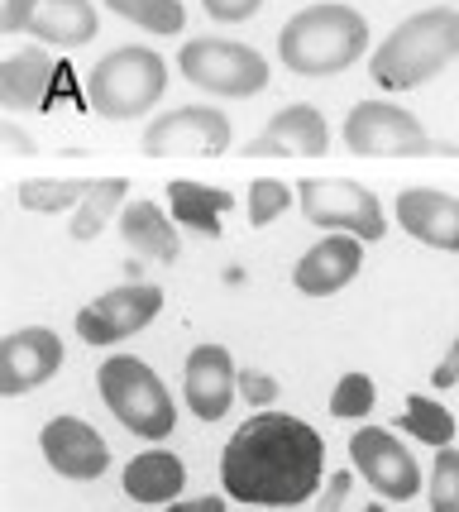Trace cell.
I'll list each match as a JSON object with an SVG mask.
<instances>
[{"label":"cell","instance_id":"6da1fadb","mask_svg":"<svg viewBox=\"0 0 459 512\" xmlns=\"http://www.w3.org/2000/svg\"><path fill=\"white\" fill-rule=\"evenodd\" d=\"M326 441L292 412H259L220 450V484L249 508H297L321 493Z\"/></svg>","mask_w":459,"mask_h":512},{"label":"cell","instance_id":"7a4b0ae2","mask_svg":"<svg viewBox=\"0 0 459 512\" xmlns=\"http://www.w3.org/2000/svg\"><path fill=\"white\" fill-rule=\"evenodd\" d=\"M369 53V20L354 5H306L278 34V63L297 77H335Z\"/></svg>","mask_w":459,"mask_h":512},{"label":"cell","instance_id":"3957f363","mask_svg":"<svg viewBox=\"0 0 459 512\" xmlns=\"http://www.w3.org/2000/svg\"><path fill=\"white\" fill-rule=\"evenodd\" d=\"M459 58V10L426 5L421 15H407L383 44L373 48L369 77L383 91H412L431 82L436 72Z\"/></svg>","mask_w":459,"mask_h":512},{"label":"cell","instance_id":"277c9868","mask_svg":"<svg viewBox=\"0 0 459 512\" xmlns=\"http://www.w3.org/2000/svg\"><path fill=\"white\" fill-rule=\"evenodd\" d=\"M168 91V63L144 44L110 48L101 63L87 72V101L106 120H139L158 106Z\"/></svg>","mask_w":459,"mask_h":512},{"label":"cell","instance_id":"5b68a950","mask_svg":"<svg viewBox=\"0 0 459 512\" xmlns=\"http://www.w3.org/2000/svg\"><path fill=\"white\" fill-rule=\"evenodd\" d=\"M96 388H101V402L110 407V417L125 426V431L144 436V441L173 436L177 402L139 355H110L96 369Z\"/></svg>","mask_w":459,"mask_h":512},{"label":"cell","instance_id":"8992f818","mask_svg":"<svg viewBox=\"0 0 459 512\" xmlns=\"http://www.w3.org/2000/svg\"><path fill=\"white\" fill-rule=\"evenodd\" d=\"M177 72L206 96H230V101H249L268 87V58L259 48L235 44V39H187L177 48Z\"/></svg>","mask_w":459,"mask_h":512},{"label":"cell","instance_id":"52a82bcc","mask_svg":"<svg viewBox=\"0 0 459 512\" xmlns=\"http://www.w3.org/2000/svg\"><path fill=\"white\" fill-rule=\"evenodd\" d=\"M302 201V216L311 225H321L326 235H354V240H383L388 235V216H383V201L373 197L369 187L345 178H306L297 187Z\"/></svg>","mask_w":459,"mask_h":512},{"label":"cell","instance_id":"ba28073f","mask_svg":"<svg viewBox=\"0 0 459 512\" xmlns=\"http://www.w3.org/2000/svg\"><path fill=\"white\" fill-rule=\"evenodd\" d=\"M345 149L359 158H421L436 154L440 144L426 134V125L412 111L369 96L345 115Z\"/></svg>","mask_w":459,"mask_h":512},{"label":"cell","instance_id":"9c48e42d","mask_svg":"<svg viewBox=\"0 0 459 512\" xmlns=\"http://www.w3.org/2000/svg\"><path fill=\"white\" fill-rule=\"evenodd\" d=\"M139 149L149 158H216L230 149V115L220 106H177L144 130Z\"/></svg>","mask_w":459,"mask_h":512},{"label":"cell","instance_id":"30bf717a","mask_svg":"<svg viewBox=\"0 0 459 512\" xmlns=\"http://www.w3.org/2000/svg\"><path fill=\"white\" fill-rule=\"evenodd\" d=\"M350 460H354V474L369 479L378 498L388 503H407L421 493V465L416 455L402 441H397L388 426H364L350 436Z\"/></svg>","mask_w":459,"mask_h":512},{"label":"cell","instance_id":"8fae6325","mask_svg":"<svg viewBox=\"0 0 459 512\" xmlns=\"http://www.w3.org/2000/svg\"><path fill=\"white\" fill-rule=\"evenodd\" d=\"M163 312V288L153 283H120V288L101 292L91 307L77 312V335L87 345H120L149 326Z\"/></svg>","mask_w":459,"mask_h":512},{"label":"cell","instance_id":"7c38bea8","mask_svg":"<svg viewBox=\"0 0 459 512\" xmlns=\"http://www.w3.org/2000/svg\"><path fill=\"white\" fill-rule=\"evenodd\" d=\"M63 369V340L48 326H24L0 340V393L20 398Z\"/></svg>","mask_w":459,"mask_h":512},{"label":"cell","instance_id":"4fadbf2b","mask_svg":"<svg viewBox=\"0 0 459 512\" xmlns=\"http://www.w3.org/2000/svg\"><path fill=\"white\" fill-rule=\"evenodd\" d=\"M235 388H240V369L225 345H197L187 364H182V398L192 407V417L201 422H220L235 402Z\"/></svg>","mask_w":459,"mask_h":512},{"label":"cell","instance_id":"5bb4252c","mask_svg":"<svg viewBox=\"0 0 459 512\" xmlns=\"http://www.w3.org/2000/svg\"><path fill=\"white\" fill-rule=\"evenodd\" d=\"M39 446H44V460L63 479H77V484H91L110 469V446L101 441V431L82 417H53V422L39 431Z\"/></svg>","mask_w":459,"mask_h":512},{"label":"cell","instance_id":"9a60e30c","mask_svg":"<svg viewBox=\"0 0 459 512\" xmlns=\"http://www.w3.org/2000/svg\"><path fill=\"white\" fill-rule=\"evenodd\" d=\"M364 268V240L354 235H326L306 249L297 268H292V288L302 297H335L340 288H350Z\"/></svg>","mask_w":459,"mask_h":512},{"label":"cell","instance_id":"2e32d148","mask_svg":"<svg viewBox=\"0 0 459 512\" xmlns=\"http://www.w3.org/2000/svg\"><path fill=\"white\" fill-rule=\"evenodd\" d=\"M330 149V125L316 106H287L263 125L259 139H249L244 158H321Z\"/></svg>","mask_w":459,"mask_h":512},{"label":"cell","instance_id":"e0dca14e","mask_svg":"<svg viewBox=\"0 0 459 512\" xmlns=\"http://www.w3.org/2000/svg\"><path fill=\"white\" fill-rule=\"evenodd\" d=\"M393 216L412 240L459 254V197L436 192V187H407V192H397Z\"/></svg>","mask_w":459,"mask_h":512},{"label":"cell","instance_id":"ac0fdd59","mask_svg":"<svg viewBox=\"0 0 459 512\" xmlns=\"http://www.w3.org/2000/svg\"><path fill=\"white\" fill-rule=\"evenodd\" d=\"M120 484H125V493H130L134 503L173 508L177 493L187 489V465L177 460L173 450H144V455H134L130 465H125Z\"/></svg>","mask_w":459,"mask_h":512},{"label":"cell","instance_id":"d6986e66","mask_svg":"<svg viewBox=\"0 0 459 512\" xmlns=\"http://www.w3.org/2000/svg\"><path fill=\"white\" fill-rule=\"evenodd\" d=\"M96 29H101V20H96L91 0H39L24 34H34L48 48H82L96 39Z\"/></svg>","mask_w":459,"mask_h":512},{"label":"cell","instance_id":"ffe728a7","mask_svg":"<svg viewBox=\"0 0 459 512\" xmlns=\"http://www.w3.org/2000/svg\"><path fill=\"white\" fill-rule=\"evenodd\" d=\"M120 240L139 249L153 264H173L177 259V221L173 211H158V201H125L120 211Z\"/></svg>","mask_w":459,"mask_h":512},{"label":"cell","instance_id":"44dd1931","mask_svg":"<svg viewBox=\"0 0 459 512\" xmlns=\"http://www.w3.org/2000/svg\"><path fill=\"white\" fill-rule=\"evenodd\" d=\"M48 82H53V58L44 48H15L0 67V101L5 111H34L44 106Z\"/></svg>","mask_w":459,"mask_h":512},{"label":"cell","instance_id":"7402d4cb","mask_svg":"<svg viewBox=\"0 0 459 512\" xmlns=\"http://www.w3.org/2000/svg\"><path fill=\"white\" fill-rule=\"evenodd\" d=\"M168 211H173L177 225H187V230H197L206 240H216L220 216L235 211V197L220 192V187H206V182L177 178V182H168Z\"/></svg>","mask_w":459,"mask_h":512},{"label":"cell","instance_id":"603a6c76","mask_svg":"<svg viewBox=\"0 0 459 512\" xmlns=\"http://www.w3.org/2000/svg\"><path fill=\"white\" fill-rule=\"evenodd\" d=\"M125 192H130L125 178H91L87 197L77 201V211H72V221H67V235H72V240H96L110 225V216L125 211Z\"/></svg>","mask_w":459,"mask_h":512},{"label":"cell","instance_id":"cb8c5ba5","mask_svg":"<svg viewBox=\"0 0 459 512\" xmlns=\"http://www.w3.org/2000/svg\"><path fill=\"white\" fill-rule=\"evenodd\" d=\"M397 431H407L412 441H426V446L445 450L455 441V417H450V407H440L436 398L412 393L407 407H402V417H397Z\"/></svg>","mask_w":459,"mask_h":512},{"label":"cell","instance_id":"d4e9b609","mask_svg":"<svg viewBox=\"0 0 459 512\" xmlns=\"http://www.w3.org/2000/svg\"><path fill=\"white\" fill-rule=\"evenodd\" d=\"M15 197L24 211H39V216L77 211V201L87 197V178H24Z\"/></svg>","mask_w":459,"mask_h":512},{"label":"cell","instance_id":"484cf974","mask_svg":"<svg viewBox=\"0 0 459 512\" xmlns=\"http://www.w3.org/2000/svg\"><path fill=\"white\" fill-rule=\"evenodd\" d=\"M101 5H110L120 20L139 24V29H149V34H158V39L182 34V24H187L182 0H101Z\"/></svg>","mask_w":459,"mask_h":512},{"label":"cell","instance_id":"4316f807","mask_svg":"<svg viewBox=\"0 0 459 512\" xmlns=\"http://www.w3.org/2000/svg\"><path fill=\"white\" fill-rule=\"evenodd\" d=\"M426 503L431 512H459V450L445 446L436 450V465L426 479Z\"/></svg>","mask_w":459,"mask_h":512},{"label":"cell","instance_id":"83f0119b","mask_svg":"<svg viewBox=\"0 0 459 512\" xmlns=\"http://www.w3.org/2000/svg\"><path fill=\"white\" fill-rule=\"evenodd\" d=\"M287 206H292V187H287V182H278V178H254L249 182V225H254V230L273 225Z\"/></svg>","mask_w":459,"mask_h":512},{"label":"cell","instance_id":"f1b7e54d","mask_svg":"<svg viewBox=\"0 0 459 512\" xmlns=\"http://www.w3.org/2000/svg\"><path fill=\"white\" fill-rule=\"evenodd\" d=\"M373 412V379L369 374H345L330 393V417L350 422V417H369Z\"/></svg>","mask_w":459,"mask_h":512},{"label":"cell","instance_id":"f546056e","mask_svg":"<svg viewBox=\"0 0 459 512\" xmlns=\"http://www.w3.org/2000/svg\"><path fill=\"white\" fill-rule=\"evenodd\" d=\"M278 379L273 374H263V369H240V398L254 402V407H268V402H278Z\"/></svg>","mask_w":459,"mask_h":512},{"label":"cell","instance_id":"4dcf8cb0","mask_svg":"<svg viewBox=\"0 0 459 512\" xmlns=\"http://www.w3.org/2000/svg\"><path fill=\"white\" fill-rule=\"evenodd\" d=\"M259 5L263 0H201V10L211 15L216 24H244V20H254L259 15Z\"/></svg>","mask_w":459,"mask_h":512},{"label":"cell","instance_id":"1f68e13d","mask_svg":"<svg viewBox=\"0 0 459 512\" xmlns=\"http://www.w3.org/2000/svg\"><path fill=\"white\" fill-rule=\"evenodd\" d=\"M350 484H354V479H350V469L330 474V479H326V489L316 493V508H311V512H340V508H345V498H350Z\"/></svg>","mask_w":459,"mask_h":512},{"label":"cell","instance_id":"d6a6232c","mask_svg":"<svg viewBox=\"0 0 459 512\" xmlns=\"http://www.w3.org/2000/svg\"><path fill=\"white\" fill-rule=\"evenodd\" d=\"M34 10H39V0H0V29L5 34H24Z\"/></svg>","mask_w":459,"mask_h":512},{"label":"cell","instance_id":"836d02e7","mask_svg":"<svg viewBox=\"0 0 459 512\" xmlns=\"http://www.w3.org/2000/svg\"><path fill=\"white\" fill-rule=\"evenodd\" d=\"M431 383H436V388H455V383H459V335H455V345L445 350V359L436 364Z\"/></svg>","mask_w":459,"mask_h":512},{"label":"cell","instance_id":"e575fe53","mask_svg":"<svg viewBox=\"0 0 459 512\" xmlns=\"http://www.w3.org/2000/svg\"><path fill=\"white\" fill-rule=\"evenodd\" d=\"M168 512H225V498H216V493H201V498H177Z\"/></svg>","mask_w":459,"mask_h":512},{"label":"cell","instance_id":"d590c367","mask_svg":"<svg viewBox=\"0 0 459 512\" xmlns=\"http://www.w3.org/2000/svg\"><path fill=\"white\" fill-rule=\"evenodd\" d=\"M5 149H10V154H34V139H29V134L20 130V125H10V120H5Z\"/></svg>","mask_w":459,"mask_h":512},{"label":"cell","instance_id":"8d00e7d4","mask_svg":"<svg viewBox=\"0 0 459 512\" xmlns=\"http://www.w3.org/2000/svg\"><path fill=\"white\" fill-rule=\"evenodd\" d=\"M364 512H388V508H383V503H369V508H364Z\"/></svg>","mask_w":459,"mask_h":512}]
</instances>
